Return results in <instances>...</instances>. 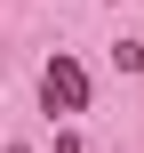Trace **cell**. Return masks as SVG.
<instances>
[{
  "label": "cell",
  "mask_w": 144,
  "mask_h": 153,
  "mask_svg": "<svg viewBox=\"0 0 144 153\" xmlns=\"http://www.w3.org/2000/svg\"><path fill=\"white\" fill-rule=\"evenodd\" d=\"M40 89H48V113H56V105H64V113H80V105H88V73H80L72 56H48Z\"/></svg>",
  "instance_id": "cell-1"
}]
</instances>
